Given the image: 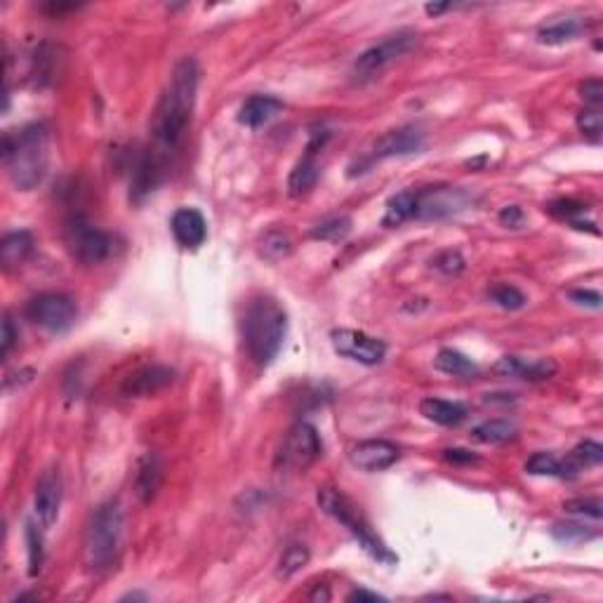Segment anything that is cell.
I'll use <instances>...</instances> for the list:
<instances>
[{
  "label": "cell",
  "mask_w": 603,
  "mask_h": 603,
  "mask_svg": "<svg viewBox=\"0 0 603 603\" xmlns=\"http://www.w3.org/2000/svg\"><path fill=\"white\" fill-rule=\"evenodd\" d=\"M198 83H201V67L194 57H184L174 64L168 85L163 90L151 118V141L134 165L133 184H130L133 201H141L144 196L151 194L168 174L174 156L180 154L194 121Z\"/></svg>",
  "instance_id": "1"
},
{
  "label": "cell",
  "mask_w": 603,
  "mask_h": 603,
  "mask_svg": "<svg viewBox=\"0 0 603 603\" xmlns=\"http://www.w3.org/2000/svg\"><path fill=\"white\" fill-rule=\"evenodd\" d=\"M3 161L14 187L20 191L36 189L50 168V130L43 123H34L21 133L5 134Z\"/></svg>",
  "instance_id": "2"
},
{
  "label": "cell",
  "mask_w": 603,
  "mask_h": 603,
  "mask_svg": "<svg viewBox=\"0 0 603 603\" xmlns=\"http://www.w3.org/2000/svg\"><path fill=\"white\" fill-rule=\"evenodd\" d=\"M125 540V511L116 500L101 502L87 521L83 557L92 575H107L118 566Z\"/></svg>",
  "instance_id": "3"
},
{
  "label": "cell",
  "mask_w": 603,
  "mask_h": 603,
  "mask_svg": "<svg viewBox=\"0 0 603 603\" xmlns=\"http://www.w3.org/2000/svg\"><path fill=\"white\" fill-rule=\"evenodd\" d=\"M288 335V314L274 297H255L245 309L243 337L250 358L257 366H269L281 354Z\"/></svg>",
  "instance_id": "4"
},
{
  "label": "cell",
  "mask_w": 603,
  "mask_h": 603,
  "mask_svg": "<svg viewBox=\"0 0 603 603\" xmlns=\"http://www.w3.org/2000/svg\"><path fill=\"white\" fill-rule=\"evenodd\" d=\"M316 500H318V507H321L328 517L335 519L337 523H342L344 528H347L349 533L358 540V544H361L363 550L368 551L370 557L375 559V561L396 563L394 551L389 550L387 544H384L382 540L373 533L368 521L358 514V510H356L354 504L349 502L347 497H344L340 490L326 486V488L318 490Z\"/></svg>",
  "instance_id": "5"
},
{
  "label": "cell",
  "mask_w": 603,
  "mask_h": 603,
  "mask_svg": "<svg viewBox=\"0 0 603 603\" xmlns=\"http://www.w3.org/2000/svg\"><path fill=\"white\" fill-rule=\"evenodd\" d=\"M417 45V31L413 28H401L396 34L387 36L375 45H370L366 52L358 54L354 61V76L358 81H368L380 76L387 67H391L396 60H401L403 54H408Z\"/></svg>",
  "instance_id": "6"
},
{
  "label": "cell",
  "mask_w": 603,
  "mask_h": 603,
  "mask_svg": "<svg viewBox=\"0 0 603 603\" xmlns=\"http://www.w3.org/2000/svg\"><path fill=\"white\" fill-rule=\"evenodd\" d=\"M323 455L321 434L314 424L297 422L290 427V431L283 438L278 455H276V467L285 471H307L318 457Z\"/></svg>",
  "instance_id": "7"
},
{
  "label": "cell",
  "mask_w": 603,
  "mask_h": 603,
  "mask_svg": "<svg viewBox=\"0 0 603 603\" xmlns=\"http://www.w3.org/2000/svg\"><path fill=\"white\" fill-rule=\"evenodd\" d=\"M24 314L34 326L47 333H67L78 318V307L68 295L61 293H43L28 302Z\"/></svg>",
  "instance_id": "8"
},
{
  "label": "cell",
  "mask_w": 603,
  "mask_h": 603,
  "mask_svg": "<svg viewBox=\"0 0 603 603\" xmlns=\"http://www.w3.org/2000/svg\"><path fill=\"white\" fill-rule=\"evenodd\" d=\"M67 245L71 255L83 264H100L111 253V238L101 229L92 227L83 217H71L67 221Z\"/></svg>",
  "instance_id": "9"
},
{
  "label": "cell",
  "mask_w": 603,
  "mask_h": 603,
  "mask_svg": "<svg viewBox=\"0 0 603 603\" xmlns=\"http://www.w3.org/2000/svg\"><path fill=\"white\" fill-rule=\"evenodd\" d=\"M471 203V196L460 187H430L415 191V217L413 220H443L457 215Z\"/></svg>",
  "instance_id": "10"
},
{
  "label": "cell",
  "mask_w": 603,
  "mask_h": 603,
  "mask_svg": "<svg viewBox=\"0 0 603 603\" xmlns=\"http://www.w3.org/2000/svg\"><path fill=\"white\" fill-rule=\"evenodd\" d=\"M330 342L337 354L349 358V361L361 363V366H377L387 356V344L377 337H370L361 330L351 328H335L330 333Z\"/></svg>",
  "instance_id": "11"
},
{
  "label": "cell",
  "mask_w": 603,
  "mask_h": 603,
  "mask_svg": "<svg viewBox=\"0 0 603 603\" xmlns=\"http://www.w3.org/2000/svg\"><path fill=\"white\" fill-rule=\"evenodd\" d=\"M398 457H401V448L396 443L384 441V438H370V441L356 443L351 453H349V460H351L356 470L368 471V474L394 467L398 462Z\"/></svg>",
  "instance_id": "12"
},
{
  "label": "cell",
  "mask_w": 603,
  "mask_h": 603,
  "mask_svg": "<svg viewBox=\"0 0 603 603\" xmlns=\"http://www.w3.org/2000/svg\"><path fill=\"white\" fill-rule=\"evenodd\" d=\"M60 504H61V478L60 471L47 470L45 474L38 478L34 493V514L43 530L52 528L57 517H60Z\"/></svg>",
  "instance_id": "13"
},
{
  "label": "cell",
  "mask_w": 603,
  "mask_h": 603,
  "mask_svg": "<svg viewBox=\"0 0 603 603\" xmlns=\"http://www.w3.org/2000/svg\"><path fill=\"white\" fill-rule=\"evenodd\" d=\"M493 373L500 377H510V380L543 382V380H550V377L557 373V363L550 361V358L528 361V358H523V356H502V358L493 366Z\"/></svg>",
  "instance_id": "14"
},
{
  "label": "cell",
  "mask_w": 603,
  "mask_h": 603,
  "mask_svg": "<svg viewBox=\"0 0 603 603\" xmlns=\"http://www.w3.org/2000/svg\"><path fill=\"white\" fill-rule=\"evenodd\" d=\"M424 133L415 125H403V128L384 133L373 147L375 158H394V156H410L422 151Z\"/></svg>",
  "instance_id": "15"
},
{
  "label": "cell",
  "mask_w": 603,
  "mask_h": 603,
  "mask_svg": "<svg viewBox=\"0 0 603 603\" xmlns=\"http://www.w3.org/2000/svg\"><path fill=\"white\" fill-rule=\"evenodd\" d=\"M174 382V370L168 366H144L134 370L133 375L123 382V396L141 398V396H154Z\"/></svg>",
  "instance_id": "16"
},
{
  "label": "cell",
  "mask_w": 603,
  "mask_h": 603,
  "mask_svg": "<svg viewBox=\"0 0 603 603\" xmlns=\"http://www.w3.org/2000/svg\"><path fill=\"white\" fill-rule=\"evenodd\" d=\"M173 236L174 241L180 243L181 248H201L205 238H208V224L205 217L196 208H180L173 215Z\"/></svg>",
  "instance_id": "17"
},
{
  "label": "cell",
  "mask_w": 603,
  "mask_h": 603,
  "mask_svg": "<svg viewBox=\"0 0 603 603\" xmlns=\"http://www.w3.org/2000/svg\"><path fill=\"white\" fill-rule=\"evenodd\" d=\"M281 109L283 101L271 97V94H253L243 101L241 111H238V123L245 128H261L281 114Z\"/></svg>",
  "instance_id": "18"
},
{
  "label": "cell",
  "mask_w": 603,
  "mask_h": 603,
  "mask_svg": "<svg viewBox=\"0 0 603 603\" xmlns=\"http://www.w3.org/2000/svg\"><path fill=\"white\" fill-rule=\"evenodd\" d=\"M583 31V17L561 14V17H551L550 21H544L543 27L537 28V41L543 43V45H563V43L575 41Z\"/></svg>",
  "instance_id": "19"
},
{
  "label": "cell",
  "mask_w": 603,
  "mask_h": 603,
  "mask_svg": "<svg viewBox=\"0 0 603 603\" xmlns=\"http://www.w3.org/2000/svg\"><path fill=\"white\" fill-rule=\"evenodd\" d=\"M163 483V462L161 457L149 453L141 457L137 474H134V493L140 495L141 502H151Z\"/></svg>",
  "instance_id": "20"
},
{
  "label": "cell",
  "mask_w": 603,
  "mask_h": 603,
  "mask_svg": "<svg viewBox=\"0 0 603 603\" xmlns=\"http://www.w3.org/2000/svg\"><path fill=\"white\" fill-rule=\"evenodd\" d=\"M420 413L430 422L441 424V427H457L467 417V408H464L462 403L446 401V398H424L420 403Z\"/></svg>",
  "instance_id": "21"
},
{
  "label": "cell",
  "mask_w": 603,
  "mask_h": 603,
  "mask_svg": "<svg viewBox=\"0 0 603 603\" xmlns=\"http://www.w3.org/2000/svg\"><path fill=\"white\" fill-rule=\"evenodd\" d=\"M34 253V236L28 231H12L0 241V261L5 269H17Z\"/></svg>",
  "instance_id": "22"
},
{
  "label": "cell",
  "mask_w": 603,
  "mask_h": 603,
  "mask_svg": "<svg viewBox=\"0 0 603 603\" xmlns=\"http://www.w3.org/2000/svg\"><path fill=\"white\" fill-rule=\"evenodd\" d=\"M314 154L316 151H309V154L304 156L300 163H297L295 168H293V173H290L288 191H290V196H295V198L297 196L309 194V191L316 187L318 177H321V168H318Z\"/></svg>",
  "instance_id": "23"
},
{
  "label": "cell",
  "mask_w": 603,
  "mask_h": 603,
  "mask_svg": "<svg viewBox=\"0 0 603 603\" xmlns=\"http://www.w3.org/2000/svg\"><path fill=\"white\" fill-rule=\"evenodd\" d=\"M434 368L453 377H476L478 366L471 361L470 356H464L457 349H441L434 358Z\"/></svg>",
  "instance_id": "24"
},
{
  "label": "cell",
  "mask_w": 603,
  "mask_h": 603,
  "mask_svg": "<svg viewBox=\"0 0 603 603\" xmlns=\"http://www.w3.org/2000/svg\"><path fill=\"white\" fill-rule=\"evenodd\" d=\"M526 471L530 476H559V478H573L577 474L568 460H559L554 453H535L533 457H528Z\"/></svg>",
  "instance_id": "25"
},
{
  "label": "cell",
  "mask_w": 603,
  "mask_h": 603,
  "mask_svg": "<svg viewBox=\"0 0 603 603\" xmlns=\"http://www.w3.org/2000/svg\"><path fill=\"white\" fill-rule=\"evenodd\" d=\"M415 217V191H401L389 198L384 213V227H401L403 221Z\"/></svg>",
  "instance_id": "26"
},
{
  "label": "cell",
  "mask_w": 603,
  "mask_h": 603,
  "mask_svg": "<svg viewBox=\"0 0 603 603\" xmlns=\"http://www.w3.org/2000/svg\"><path fill=\"white\" fill-rule=\"evenodd\" d=\"M517 436V427L510 420H488V422H481L478 427L471 430V438L478 443H507Z\"/></svg>",
  "instance_id": "27"
},
{
  "label": "cell",
  "mask_w": 603,
  "mask_h": 603,
  "mask_svg": "<svg viewBox=\"0 0 603 603\" xmlns=\"http://www.w3.org/2000/svg\"><path fill=\"white\" fill-rule=\"evenodd\" d=\"M351 231V220L347 215H333L328 220L318 221L314 229H311V236L316 241L326 243H340L344 241Z\"/></svg>",
  "instance_id": "28"
},
{
  "label": "cell",
  "mask_w": 603,
  "mask_h": 603,
  "mask_svg": "<svg viewBox=\"0 0 603 603\" xmlns=\"http://www.w3.org/2000/svg\"><path fill=\"white\" fill-rule=\"evenodd\" d=\"M309 559H311V554H309V550L304 544L300 543L288 544V547L283 550L281 559H278V577H283V580L293 577L295 573H300V570L307 566Z\"/></svg>",
  "instance_id": "29"
},
{
  "label": "cell",
  "mask_w": 603,
  "mask_h": 603,
  "mask_svg": "<svg viewBox=\"0 0 603 603\" xmlns=\"http://www.w3.org/2000/svg\"><path fill=\"white\" fill-rule=\"evenodd\" d=\"M43 526L34 521H27V544H28V575L36 577L43 570V561H45V547H43Z\"/></svg>",
  "instance_id": "30"
},
{
  "label": "cell",
  "mask_w": 603,
  "mask_h": 603,
  "mask_svg": "<svg viewBox=\"0 0 603 603\" xmlns=\"http://www.w3.org/2000/svg\"><path fill=\"white\" fill-rule=\"evenodd\" d=\"M570 467L580 471L583 467H599L603 462V446L597 441H583L577 443L568 457Z\"/></svg>",
  "instance_id": "31"
},
{
  "label": "cell",
  "mask_w": 603,
  "mask_h": 603,
  "mask_svg": "<svg viewBox=\"0 0 603 603\" xmlns=\"http://www.w3.org/2000/svg\"><path fill=\"white\" fill-rule=\"evenodd\" d=\"M488 297L495 302L497 307L507 309V311H517V309L526 307V295H523L521 290L510 285V283H497L493 288L488 290Z\"/></svg>",
  "instance_id": "32"
},
{
  "label": "cell",
  "mask_w": 603,
  "mask_h": 603,
  "mask_svg": "<svg viewBox=\"0 0 603 603\" xmlns=\"http://www.w3.org/2000/svg\"><path fill=\"white\" fill-rule=\"evenodd\" d=\"M563 510L575 517L591 519V521H601L603 517V502L599 497H577V500H568L563 502Z\"/></svg>",
  "instance_id": "33"
},
{
  "label": "cell",
  "mask_w": 603,
  "mask_h": 603,
  "mask_svg": "<svg viewBox=\"0 0 603 603\" xmlns=\"http://www.w3.org/2000/svg\"><path fill=\"white\" fill-rule=\"evenodd\" d=\"M577 130H580L584 137H590L591 141L601 140L603 118L597 109H584V111L577 114Z\"/></svg>",
  "instance_id": "34"
},
{
  "label": "cell",
  "mask_w": 603,
  "mask_h": 603,
  "mask_svg": "<svg viewBox=\"0 0 603 603\" xmlns=\"http://www.w3.org/2000/svg\"><path fill=\"white\" fill-rule=\"evenodd\" d=\"M293 250V243L285 234H269L264 236V241H261V255L267 257V260H281Z\"/></svg>",
  "instance_id": "35"
},
{
  "label": "cell",
  "mask_w": 603,
  "mask_h": 603,
  "mask_svg": "<svg viewBox=\"0 0 603 603\" xmlns=\"http://www.w3.org/2000/svg\"><path fill=\"white\" fill-rule=\"evenodd\" d=\"M434 267L446 276H457L462 274L467 264H464V257L460 255V253H455V250H446V253L434 257Z\"/></svg>",
  "instance_id": "36"
},
{
  "label": "cell",
  "mask_w": 603,
  "mask_h": 603,
  "mask_svg": "<svg viewBox=\"0 0 603 603\" xmlns=\"http://www.w3.org/2000/svg\"><path fill=\"white\" fill-rule=\"evenodd\" d=\"M554 537L561 540V543H580V540L594 537V533H587V528L577 526V523H557L554 526Z\"/></svg>",
  "instance_id": "37"
},
{
  "label": "cell",
  "mask_w": 603,
  "mask_h": 603,
  "mask_svg": "<svg viewBox=\"0 0 603 603\" xmlns=\"http://www.w3.org/2000/svg\"><path fill=\"white\" fill-rule=\"evenodd\" d=\"M550 213L557 217H563V220L575 221L577 215H584L587 213V205L577 201H557L550 205Z\"/></svg>",
  "instance_id": "38"
},
{
  "label": "cell",
  "mask_w": 603,
  "mask_h": 603,
  "mask_svg": "<svg viewBox=\"0 0 603 603\" xmlns=\"http://www.w3.org/2000/svg\"><path fill=\"white\" fill-rule=\"evenodd\" d=\"M580 97L591 107H599L603 101V83L599 78H590V81L580 83Z\"/></svg>",
  "instance_id": "39"
},
{
  "label": "cell",
  "mask_w": 603,
  "mask_h": 603,
  "mask_svg": "<svg viewBox=\"0 0 603 603\" xmlns=\"http://www.w3.org/2000/svg\"><path fill=\"white\" fill-rule=\"evenodd\" d=\"M568 297L575 304H580V307H590V309H601V293H597V290H570Z\"/></svg>",
  "instance_id": "40"
},
{
  "label": "cell",
  "mask_w": 603,
  "mask_h": 603,
  "mask_svg": "<svg viewBox=\"0 0 603 603\" xmlns=\"http://www.w3.org/2000/svg\"><path fill=\"white\" fill-rule=\"evenodd\" d=\"M20 335H17V330H14V323L10 316H5V321H3V358L12 354L14 344H17Z\"/></svg>",
  "instance_id": "41"
},
{
  "label": "cell",
  "mask_w": 603,
  "mask_h": 603,
  "mask_svg": "<svg viewBox=\"0 0 603 603\" xmlns=\"http://www.w3.org/2000/svg\"><path fill=\"white\" fill-rule=\"evenodd\" d=\"M443 460H448L450 464H476L478 462V455H474L471 450L464 448H448L443 450Z\"/></svg>",
  "instance_id": "42"
},
{
  "label": "cell",
  "mask_w": 603,
  "mask_h": 603,
  "mask_svg": "<svg viewBox=\"0 0 603 603\" xmlns=\"http://www.w3.org/2000/svg\"><path fill=\"white\" fill-rule=\"evenodd\" d=\"M523 220H526V215H523V210L519 208V205H507V208H502V213H500V221H502L507 229H519L523 224Z\"/></svg>",
  "instance_id": "43"
},
{
  "label": "cell",
  "mask_w": 603,
  "mask_h": 603,
  "mask_svg": "<svg viewBox=\"0 0 603 603\" xmlns=\"http://www.w3.org/2000/svg\"><path fill=\"white\" fill-rule=\"evenodd\" d=\"M349 601H384V597L368 590H354L349 594Z\"/></svg>",
  "instance_id": "44"
},
{
  "label": "cell",
  "mask_w": 603,
  "mask_h": 603,
  "mask_svg": "<svg viewBox=\"0 0 603 603\" xmlns=\"http://www.w3.org/2000/svg\"><path fill=\"white\" fill-rule=\"evenodd\" d=\"M448 7L450 5H427L424 10H427L430 14H438V12H443V10H448Z\"/></svg>",
  "instance_id": "45"
}]
</instances>
